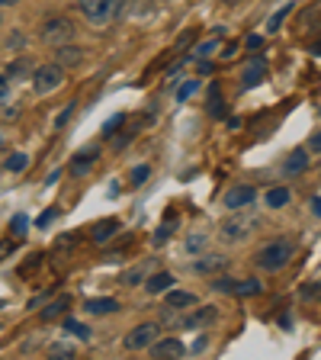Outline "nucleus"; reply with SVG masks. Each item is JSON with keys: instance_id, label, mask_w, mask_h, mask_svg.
I'll return each instance as SVG.
<instances>
[{"instance_id": "f257e3e1", "label": "nucleus", "mask_w": 321, "mask_h": 360, "mask_svg": "<svg viewBox=\"0 0 321 360\" xmlns=\"http://www.w3.org/2000/svg\"><path fill=\"white\" fill-rule=\"evenodd\" d=\"M292 255H296V245L289 238H273L257 251V267L267 270V274H277L292 261Z\"/></svg>"}, {"instance_id": "f03ea898", "label": "nucleus", "mask_w": 321, "mask_h": 360, "mask_svg": "<svg viewBox=\"0 0 321 360\" xmlns=\"http://www.w3.org/2000/svg\"><path fill=\"white\" fill-rule=\"evenodd\" d=\"M257 225H261V219L251 216V212H244V210H238V216H228V219L218 222V238L222 241H241V238H247V235L254 232Z\"/></svg>"}, {"instance_id": "7ed1b4c3", "label": "nucleus", "mask_w": 321, "mask_h": 360, "mask_svg": "<svg viewBox=\"0 0 321 360\" xmlns=\"http://www.w3.org/2000/svg\"><path fill=\"white\" fill-rule=\"evenodd\" d=\"M39 39H42L45 45H67L74 39V22L67 20V16H52V20L42 22Z\"/></svg>"}, {"instance_id": "20e7f679", "label": "nucleus", "mask_w": 321, "mask_h": 360, "mask_svg": "<svg viewBox=\"0 0 321 360\" xmlns=\"http://www.w3.org/2000/svg\"><path fill=\"white\" fill-rule=\"evenodd\" d=\"M61 84H65V65H58V61L39 65L36 71H32V90H36V94H52Z\"/></svg>"}, {"instance_id": "39448f33", "label": "nucleus", "mask_w": 321, "mask_h": 360, "mask_svg": "<svg viewBox=\"0 0 321 360\" xmlns=\"http://www.w3.org/2000/svg\"><path fill=\"white\" fill-rule=\"evenodd\" d=\"M84 20L93 22V26H110L116 16H112V0H77Z\"/></svg>"}, {"instance_id": "423d86ee", "label": "nucleus", "mask_w": 321, "mask_h": 360, "mask_svg": "<svg viewBox=\"0 0 321 360\" xmlns=\"http://www.w3.org/2000/svg\"><path fill=\"white\" fill-rule=\"evenodd\" d=\"M212 290L216 292H232V296H257V292L263 290L261 286V280H228V277H222V280H212Z\"/></svg>"}, {"instance_id": "0eeeda50", "label": "nucleus", "mask_w": 321, "mask_h": 360, "mask_svg": "<svg viewBox=\"0 0 321 360\" xmlns=\"http://www.w3.org/2000/svg\"><path fill=\"white\" fill-rule=\"evenodd\" d=\"M157 341V325L155 322H145V325H135L132 331L126 335V347L129 351H145Z\"/></svg>"}, {"instance_id": "6e6552de", "label": "nucleus", "mask_w": 321, "mask_h": 360, "mask_svg": "<svg viewBox=\"0 0 321 360\" xmlns=\"http://www.w3.org/2000/svg\"><path fill=\"white\" fill-rule=\"evenodd\" d=\"M254 187L251 184H238V187H232L228 193H225V210H232V212H238V210H247L251 202H254Z\"/></svg>"}, {"instance_id": "1a4fd4ad", "label": "nucleus", "mask_w": 321, "mask_h": 360, "mask_svg": "<svg viewBox=\"0 0 321 360\" xmlns=\"http://www.w3.org/2000/svg\"><path fill=\"white\" fill-rule=\"evenodd\" d=\"M151 351V357H157V360H180L183 354H187V347H183V341H177V338H164V341H155V345L148 347Z\"/></svg>"}, {"instance_id": "9d476101", "label": "nucleus", "mask_w": 321, "mask_h": 360, "mask_svg": "<svg viewBox=\"0 0 321 360\" xmlns=\"http://www.w3.org/2000/svg\"><path fill=\"white\" fill-rule=\"evenodd\" d=\"M308 167V151L306 148H296V151H289L286 155V161H283V177H296V174H302Z\"/></svg>"}, {"instance_id": "9b49d317", "label": "nucleus", "mask_w": 321, "mask_h": 360, "mask_svg": "<svg viewBox=\"0 0 321 360\" xmlns=\"http://www.w3.org/2000/svg\"><path fill=\"white\" fill-rule=\"evenodd\" d=\"M84 49H77V45H58V49H55V61H58V65H65V68H74V65H81L84 61Z\"/></svg>"}, {"instance_id": "f8f14e48", "label": "nucleus", "mask_w": 321, "mask_h": 360, "mask_svg": "<svg viewBox=\"0 0 321 360\" xmlns=\"http://www.w3.org/2000/svg\"><path fill=\"white\" fill-rule=\"evenodd\" d=\"M100 158V148H84V155H77L74 161H71V174L74 177H87L90 174V165Z\"/></svg>"}, {"instance_id": "ddd939ff", "label": "nucleus", "mask_w": 321, "mask_h": 360, "mask_svg": "<svg viewBox=\"0 0 321 360\" xmlns=\"http://www.w3.org/2000/svg\"><path fill=\"white\" fill-rule=\"evenodd\" d=\"M225 264L228 261H225L222 255H206V257H199V261H193V274H216Z\"/></svg>"}, {"instance_id": "4468645a", "label": "nucleus", "mask_w": 321, "mask_h": 360, "mask_svg": "<svg viewBox=\"0 0 321 360\" xmlns=\"http://www.w3.org/2000/svg\"><path fill=\"white\" fill-rule=\"evenodd\" d=\"M167 309H190V306H196V296L193 292H183V290H173V292H167V302H164Z\"/></svg>"}, {"instance_id": "2eb2a0df", "label": "nucleus", "mask_w": 321, "mask_h": 360, "mask_svg": "<svg viewBox=\"0 0 321 360\" xmlns=\"http://www.w3.org/2000/svg\"><path fill=\"white\" fill-rule=\"evenodd\" d=\"M87 309L90 315H110V312H116L119 309V302L116 300H110V296H100V300H87Z\"/></svg>"}, {"instance_id": "dca6fc26", "label": "nucleus", "mask_w": 321, "mask_h": 360, "mask_svg": "<svg viewBox=\"0 0 321 360\" xmlns=\"http://www.w3.org/2000/svg\"><path fill=\"white\" fill-rule=\"evenodd\" d=\"M261 81H263V61L257 58L254 65L244 68V75H241V87H244V90H247V87H257Z\"/></svg>"}, {"instance_id": "f3484780", "label": "nucleus", "mask_w": 321, "mask_h": 360, "mask_svg": "<svg viewBox=\"0 0 321 360\" xmlns=\"http://www.w3.org/2000/svg\"><path fill=\"white\" fill-rule=\"evenodd\" d=\"M216 315H218V309H216V306H202L199 312H193L183 325H187V328H202V325H209L212 319H216Z\"/></svg>"}, {"instance_id": "a211bd4d", "label": "nucleus", "mask_w": 321, "mask_h": 360, "mask_svg": "<svg viewBox=\"0 0 321 360\" xmlns=\"http://www.w3.org/2000/svg\"><path fill=\"white\" fill-rule=\"evenodd\" d=\"M122 225H119V219H103V222H97V229H93V241H106V238H112V235L119 232Z\"/></svg>"}, {"instance_id": "6ab92c4d", "label": "nucleus", "mask_w": 321, "mask_h": 360, "mask_svg": "<svg viewBox=\"0 0 321 360\" xmlns=\"http://www.w3.org/2000/svg\"><path fill=\"white\" fill-rule=\"evenodd\" d=\"M26 165H30V155H22V151H13V155H7V161H4L7 174H20V171H26Z\"/></svg>"}, {"instance_id": "aec40b11", "label": "nucleus", "mask_w": 321, "mask_h": 360, "mask_svg": "<svg viewBox=\"0 0 321 360\" xmlns=\"http://www.w3.org/2000/svg\"><path fill=\"white\" fill-rule=\"evenodd\" d=\"M286 202H289V190H286V187H273L267 193V206H270V210H283Z\"/></svg>"}, {"instance_id": "412c9836", "label": "nucleus", "mask_w": 321, "mask_h": 360, "mask_svg": "<svg viewBox=\"0 0 321 360\" xmlns=\"http://www.w3.org/2000/svg\"><path fill=\"white\" fill-rule=\"evenodd\" d=\"M26 71H32V61L30 58H16V61H10V65L4 68V77H22Z\"/></svg>"}, {"instance_id": "4be33fe9", "label": "nucleus", "mask_w": 321, "mask_h": 360, "mask_svg": "<svg viewBox=\"0 0 321 360\" xmlns=\"http://www.w3.org/2000/svg\"><path fill=\"white\" fill-rule=\"evenodd\" d=\"M173 286V277L171 274H155V277L148 280V292H164Z\"/></svg>"}, {"instance_id": "5701e85b", "label": "nucleus", "mask_w": 321, "mask_h": 360, "mask_svg": "<svg viewBox=\"0 0 321 360\" xmlns=\"http://www.w3.org/2000/svg\"><path fill=\"white\" fill-rule=\"evenodd\" d=\"M209 116H216V120H222V116H225V112H228V110H225V103H222V97H218V87H216V84H212V87H209Z\"/></svg>"}, {"instance_id": "b1692460", "label": "nucleus", "mask_w": 321, "mask_h": 360, "mask_svg": "<svg viewBox=\"0 0 321 360\" xmlns=\"http://www.w3.org/2000/svg\"><path fill=\"white\" fill-rule=\"evenodd\" d=\"M145 274H148V264H138V267H132V270H126V274H122V283H126V286L142 283Z\"/></svg>"}, {"instance_id": "393cba45", "label": "nucleus", "mask_w": 321, "mask_h": 360, "mask_svg": "<svg viewBox=\"0 0 321 360\" xmlns=\"http://www.w3.org/2000/svg\"><path fill=\"white\" fill-rule=\"evenodd\" d=\"M67 309V296H61V300H55L48 309H42V322H52L55 315H61Z\"/></svg>"}, {"instance_id": "a878e982", "label": "nucleus", "mask_w": 321, "mask_h": 360, "mask_svg": "<svg viewBox=\"0 0 321 360\" xmlns=\"http://www.w3.org/2000/svg\"><path fill=\"white\" fill-rule=\"evenodd\" d=\"M289 13H292V4H286V7H280L277 13L270 16V22H267V26H270V32H277L280 26H283V20H286V16H289Z\"/></svg>"}, {"instance_id": "bb28decb", "label": "nucleus", "mask_w": 321, "mask_h": 360, "mask_svg": "<svg viewBox=\"0 0 321 360\" xmlns=\"http://www.w3.org/2000/svg\"><path fill=\"white\" fill-rule=\"evenodd\" d=\"M22 45H26V36H22V32H10V36L4 39V49H13V52H20Z\"/></svg>"}, {"instance_id": "cd10ccee", "label": "nucleus", "mask_w": 321, "mask_h": 360, "mask_svg": "<svg viewBox=\"0 0 321 360\" xmlns=\"http://www.w3.org/2000/svg\"><path fill=\"white\" fill-rule=\"evenodd\" d=\"M122 122H126V116H122V112H116L112 120H106V126H103V135H106V139H110L116 129H122Z\"/></svg>"}, {"instance_id": "c85d7f7f", "label": "nucleus", "mask_w": 321, "mask_h": 360, "mask_svg": "<svg viewBox=\"0 0 321 360\" xmlns=\"http://www.w3.org/2000/svg\"><path fill=\"white\" fill-rule=\"evenodd\" d=\"M65 328H67V331H74V335L81 338V341H87V338H90V328H87V325H81V322H71V319H67Z\"/></svg>"}, {"instance_id": "c756f323", "label": "nucleus", "mask_w": 321, "mask_h": 360, "mask_svg": "<svg viewBox=\"0 0 321 360\" xmlns=\"http://www.w3.org/2000/svg\"><path fill=\"white\" fill-rule=\"evenodd\" d=\"M148 174H151V171H148L145 165H142V167H135V171H132V187H142L145 180H148Z\"/></svg>"}, {"instance_id": "7c9ffc66", "label": "nucleus", "mask_w": 321, "mask_h": 360, "mask_svg": "<svg viewBox=\"0 0 321 360\" xmlns=\"http://www.w3.org/2000/svg\"><path fill=\"white\" fill-rule=\"evenodd\" d=\"M196 87H199V84H196V81H187V84H183V87L177 90V100H187V97H193V94H196Z\"/></svg>"}, {"instance_id": "2f4dec72", "label": "nucleus", "mask_w": 321, "mask_h": 360, "mask_svg": "<svg viewBox=\"0 0 321 360\" xmlns=\"http://www.w3.org/2000/svg\"><path fill=\"white\" fill-rule=\"evenodd\" d=\"M321 292V280H315V283L302 286V300H312V296H318Z\"/></svg>"}, {"instance_id": "473e14b6", "label": "nucleus", "mask_w": 321, "mask_h": 360, "mask_svg": "<svg viewBox=\"0 0 321 360\" xmlns=\"http://www.w3.org/2000/svg\"><path fill=\"white\" fill-rule=\"evenodd\" d=\"M71 112H74V103H67L65 110L58 112V120H55V129H65V122H67V116H71Z\"/></svg>"}, {"instance_id": "72a5a7b5", "label": "nucleus", "mask_w": 321, "mask_h": 360, "mask_svg": "<svg viewBox=\"0 0 321 360\" xmlns=\"http://www.w3.org/2000/svg\"><path fill=\"white\" fill-rule=\"evenodd\" d=\"M10 229H13V235H22L26 232V216H13L10 219Z\"/></svg>"}, {"instance_id": "f704fd0d", "label": "nucleus", "mask_w": 321, "mask_h": 360, "mask_svg": "<svg viewBox=\"0 0 321 360\" xmlns=\"http://www.w3.org/2000/svg\"><path fill=\"white\" fill-rule=\"evenodd\" d=\"M171 235H173V229H171V225H161V229H157V232H155V245H161V241H164V238H171Z\"/></svg>"}, {"instance_id": "c9c22d12", "label": "nucleus", "mask_w": 321, "mask_h": 360, "mask_svg": "<svg viewBox=\"0 0 321 360\" xmlns=\"http://www.w3.org/2000/svg\"><path fill=\"white\" fill-rule=\"evenodd\" d=\"M216 52V42H202L199 49H196V55H199V58H206V55H212Z\"/></svg>"}, {"instance_id": "e433bc0d", "label": "nucleus", "mask_w": 321, "mask_h": 360, "mask_svg": "<svg viewBox=\"0 0 321 360\" xmlns=\"http://www.w3.org/2000/svg\"><path fill=\"white\" fill-rule=\"evenodd\" d=\"M308 151H318V155H321V129L312 135V139H308Z\"/></svg>"}, {"instance_id": "4c0bfd02", "label": "nucleus", "mask_w": 321, "mask_h": 360, "mask_svg": "<svg viewBox=\"0 0 321 360\" xmlns=\"http://www.w3.org/2000/svg\"><path fill=\"white\" fill-rule=\"evenodd\" d=\"M202 245H206V238H199V235H196V238H190V241H187V251H193V255H196V251H199Z\"/></svg>"}, {"instance_id": "58836bf2", "label": "nucleus", "mask_w": 321, "mask_h": 360, "mask_svg": "<svg viewBox=\"0 0 321 360\" xmlns=\"http://www.w3.org/2000/svg\"><path fill=\"white\" fill-rule=\"evenodd\" d=\"M261 45H263L261 36H247V49H251V52H261Z\"/></svg>"}, {"instance_id": "ea45409f", "label": "nucleus", "mask_w": 321, "mask_h": 360, "mask_svg": "<svg viewBox=\"0 0 321 360\" xmlns=\"http://www.w3.org/2000/svg\"><path fill=\"white\" fill-rule=\"evenodd\" d=\"M126 4H129V0H112V16H116V20H119V16H122V10H126Z\"/></svg>"}, {"instance_id": "a19ab883", "label": "nucleus", "mask_w": 321, "mask_h": 360, "mask_svg": "<svg viewBox=\"0 0 321 360\" xmlns=\"http://www.w3.org/2000/svg\"><path fill=\"white\" fill-rule=\"evenodd\" d=\"M52 219H55V212H52V210H48V212H42V216H39V229H45V225L52 222Z\"/></svg>"}, {"instance_id": "79ce46f5", "label": "nucleus", "mask_w": 321, "mask_h": 360, "mask_svg": "<svg viewBox=\"0 0 321 360\" xmlns=\"http://www.w3.org/2000/svg\"><path fill=\"white\" fill-rule=\"evenodd\" d=\"M52 354H65V357H71V354H74V351H71V347H67V345H55V347H52Z\"/></svg>"}, {"instance_id": "37998d69", "label": "nucleus", "mask_w": 321, "mask_h": 360, "mask_svg": "<svg viewBox=\"0 0 321 360\" xmlns=\"http://www.w3.org/2000/svg\"><path fill=\"white\" fill-rule=\"evenodd\" d=\"M312 212H315V216H321V196H315V200H312Z\"/></svg>"}, {"instance_id": "c03bdc74", "label": "nucleus", "mask_w": 321, "mask_h": 360, "mask_svg": "<svg viewBox=\"0 0 321 360\" xmlns=\"http://www.w3.org/2000/svg\"><path fill=\"white\" fill-rule=\"evenodd\" d=\"M0 4H4V7H13V4H16V0H0Z\"/></svg>"}, {"instance_id": "a18cd8bd", "label": "nucleus", "mask_w": 321, "mask_h": 360, "mask_svg": "<svg viewBox=\"0 0 321 360\" xmlns=\"http://www.w3.org/2000/svg\"><path fill=\"white\" fill-rule=\"evenodd\" d=\"M315 55H321V42H318V45H315Z\"/></svg>"}, {"instance_id": "49530a36", "label": "nucleus", "mask_w": 321, "mask_h": 360, "mask_svg": "<svg viewBox=\"0 0 321 360\" xmlns=\"http://www.w3.org/2000/svg\"><path fill=\"white\" fill-rule=\"evenodd\" d=\"M228 4H238V0H228Z\"/></svg>"}]
</instances>
